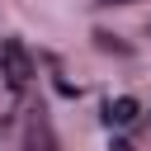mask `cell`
<instances>
[{"label": "cell", "mask_w": 151, "mask_h": 151, "mask_svg": "<svg viewBox=\"0 0 151 151\" xmlns=\"http://www.w3.org/2000/svg\"><path fill=\"white\" fill-rule=\"evenodd\" d=\"M99 5H132V0H99Z\"/></svg>", "instance_id": "cell-3"}, {"label": "cell", "mask_w": 151, "mask_h": 151, "mask_svg": "<svg viewBox=\"0 0 151 151\" xmlns=\"http://www.w3.org/2000/svg\"><path fill=\"white\" fill-rule=\"evenodd\" d=\"M132 118H137V99H127V94L113 99V104L104 109V123H109V127H127Z\"/></svg>", "instance_id": "cell-2"}, {"label": "cell", "mask_w": 151, "mask_h": 151, "mask_svg": "<svg viewBox=\"0 0 151 151\" xmlns=\"http://www.w3.org/2000/svg\"><path fill=\"white\" fill-rule=\"evenodd\" d=\"M0 76H5L14 90H24V80L33 76V61H28V52H24L19 38H5V42H0Z\"/></svg>", "instance_id": "cell-1"}]
</instances>
